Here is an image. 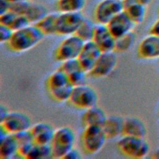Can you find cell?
<instances>
[{"mask_svg":"<svg viewBox=\"0 0 159 159\" xmlns=\"http://www.w3.org/2000/svg\"><path fill=\"white\" fill-rule=\"evenodd\" d=\"M158 113H159V112H158Z\"/></svg>","mask_w":159,"mask_h":159,"instance_id":"41","label":"cell"},{"mask_svg":"<svg viewBox=\"0 0 159 159\" xmlns=\"http://www.w3.org/2000/svg\"><path fill=\"white\" fill-rule=\"evenodd\" d=\"M9 111L8 110L7 107L3 105V104H1L0 106V114H1V122L8 115V114L9 113Z\"/></svg>","mask_w":159,"mask_h":159,"instance_id":"35","label":"cell"},{"mask_svg":"<svg viewBox=\"0 0 159 159\" xmlns=\"http://www.w3.org/2000/svg\"><path fill=\"white\" fill-rule=\"evenodd\" d=\"M106 25L116 39L132 31L135 25L124 11L114 16Z\"/></svg>","mask_w":159,"mask_h":159,"instance_id":"15","label":"cell"},{"mask_svg":"<svg viewBox=\"0 0 159 159\" xmlns=\"http://www.w3.org/2000/svg\"><path fill=\"white\" fill-rule=\"evenodd\" d=\"M149 34H152L159 37V18L156 20L149 29Z\"/></svg>","mask_w":159,"mask_h":159,"instance_id":"34","label":"cell"},{"mask_svg":"<svg viewBox=\"0 0 159 159\" xmlns=\"http://www.w3.org/2000/svg\"><path fill=\"white\" fill-rule=\"evenodd\" d=\"M123 11L122 1L101 0L94 9V18L97 24L106 25L114 16Z\"/></svg>","mask_w":159,"mask_h":159,"instance_id":"11","label":"cell"},{"mask_svg":"<svg viewBox=\"0 0 159 159\" xmlns=\"http://www.w3.org/2000/svg\"><path fill=\"white\" fill-rule=\"evenodd\" d=\"M107 117L105 111L102 108L95 106L84 110L81 117V122L84 127L93 125L102 127Z\"/></svg>","mask_w":159,"mask_h":159,"instance_id":"20","label":"cell"},{"mask_svg":"<svg viewBox=\"0 0 159 159\" xmlns=\"http://www.w3.org/2000/svg\"><path fill=\"white\" fill-rule=\"evenodd\" d=\"M122 3L124 11L135 25L143 22L146 16L147 6L139 3L137 0H123Z\"/></svg>","mask_w":159,"mask_h":159,"instance_id":"19","label":"cell"},{"mask_svg":"<svg viewBox=\"0 0 159 159\" xmlns=\"http://www.w3.org/2000/svg\"><path fill=\"white\" fill-rule=\"evenodd\" d=\"M96 25L92 20L84 18L75 34L84 42L93 40Z\"/></svg>","mask_w":159,"mask_h":159,"instance_id":"26","label":"cell"},{"mask_svg":"<svg viewBox=\"0 0 159 159\" xmlns=\"http://www.w3.org/2000/svg\"><path fill=\"white\" fill-rule=\"evenodd\" d=\"M117 147L124 155L132 158H142L150 152V145L145 137L122 135Z\"/></svg>","mask_w":159,"mask_h":159,"instance_id":"4","label":"cell"},{"mask_svg":"<svg viewBox=\"0 0 159 159\" xmlns=\"http://www.w3.org/2000/svg\"><path fill=\"white\" fill-rule=\"evenodd\" d=\"M11 10L25 16L31 24H35L48 12L43 4L32 2L29 0L12 4Z\"/></svg>","mask_w":159,"mask_h":159,"instance_id":"9","label":"cell"},{"mask_svg":"<svg viewBox=\"0 0 159 159\" xmlns=\"http://www.w3.org/2000/svg\"><path fill=\"white\" fill-rule=\"evenodd\" d=\"M107 137L101 126L85 127L81 135V146L83 151L89 155L98 153L104 146Z\"/></svg>","mask_w":159,"mask_h":159,"instance_id":"5","label":"cell"},{"mask_svg":"<svg viewBox=\"0 0 159 159\" xmlns=\"http://www.w3.org/2000/svg\"><path fill=\"white\" fill-rule=\"evenodd\" d=\"M139 3L147 6L150 4L152 0H137Z\"/></svg>","mask_w":159,"mask_h":159,"instance_id":"36","label":"cell"},{"mask_svg":"<svg viewBox=\"0 0 159 159\" xmlns=\"http://www.w3.org/2000/svg\"><path fill=\"white\" fill-rule=\"evenodd\" d=\"M84 19V17L81 12H59L56 35L66 37L75 34Z\"/></svg>","mask_w":159,"mask_h":159,"instance_id":"8","label":"cell"},{"mask_svg":"<svg viewBox=\"0 0 159 159\" xmlns=\"http://www.w3.org/2000/svg\"><path fill=\"white\" fill-rule=\"evenodd\" d=\"M81 158V155L79 151L75 147L70 150L63 157V158H71V159H79Z\"/></svg>","mask_w":159,"mask_h":159,"instance_id":"33","label":"cell"},{"mask_svg":"<svg viewBox=\"0 0 159 159\" xmlns=\"http://www.w3.org/2000/svg\"></svg>","mask_w":159,"mask_h":159,"instance_id":"42","label":"cell"},{"mask_svg":"<svg viewBox=\"0 0 159 159\" xmlns=\"http://www.w3.org/2000/svg\"><path fill=\"white\" fill-rule=\"evenodd\" d=\"M136 34L132 30L119 38L116 39L115 52H124L130 50L136 40Z\"/></svg>","mask_w":159,"mask_h":159,"instance_id":"25","label":"cell"},{"mask_svg":"<svg viewBox=\"0 0 159 159\" xmlns=\"http://www.w3.org/2000/svg\"><path fill=\"white\" fill-rule=\"evenodd\" d=\"M45 35L34 24L14 30L12 37L7 43L8 48L14 52H23L38 45Z\"/></svg>","mask_w":159,"mask_h":159,"instance_id":"1","label":"cell"},{"mask_svg":"<svg viewBox=\"0 0 159 159\" xmlns=\"http://www.w3.org/2000/svg\"><path fill=\"white\" fill-rule=\"evenodd\" d=\"M12 3L8 0H0V14L11 10Z\"/></svg>","mask_w":159,"mask_h":159,"instance_id":"32","label":"cell"},{"mask_svg":"<svg viewBox=\"0 0 159 159\" xmlns=\"http://www.w3.org/2000/svg\"><path fill=\"white\" fill-rule=\"evenodd\" d=\"M102 52L93 40L86 42L78 57L81 68L88 73L94 67Z\"/></svg>","mask_w":159,"mask_h":159,"instance_id":"13","label":"cell"},{"mask_svg":"<svg viewBox=\"0 0 159 159\" xmlns=\"http://www.w3.org/2000/svg\"><path fill=\"white\" fill-rule=\"evenodd\" d=\"M84 43L76 34L66 36L55 49L53 54L55 60L61 63L68 60L78 58Z\"/></svg>","mask_w":159,"mask_h":159,"instance_id":"7","label":"cell"},{"mask_svg":"<svg viewBox=\"0 0 159 159\" xmlns=\"http://www.w3.org/2000/svg\"><path fill=\"white\" fill-rule=\"evenodd\" d=\"M47 86L50 96L58 102L68 101L74 88L68 75L59 68L50 75Z\"/></svg>","mask_w":159,"mask_h":159,"instance_id":"2","label":"cell"},{"mask_svg":"<svg viewBox=\"0 0 159 159\" xmlns=\"http://www.w3.org/2000/svg\"><path fill=\"white\" fill-rule=\"evenodd\" d=\"M1 139L0 158L9 159L18 155L19 143L13 134H7Z\"/></svg>","mask_w":159,"mask_h":159,"instance_id":"22","label":"cell"},{"mask_svg":"<svg viewBox=\"0 0 159 159\" xmlns=\"http://www.w3.org/2000/svg\"><path fill=\"white\" fill-rule=\"evenodd\" d=\"M58 68L62 70L68 76L77 70L83 69L78 58L70 59L61 62V64Z\"/></svg>","mask_w":159,"mask_h":159,"instance_id":"28","label":"cell"},{"mask_svg":"<svg viewBox=\"0 0 159 159\" xmlns=\"http://www.w3.org/2000/svg\"><path fill=\"white\" fill-rule=\"evenodd\" d=\"M34 142L39 145H50L55 129L49 123L41 122L32 125L30 129Z\"/></svg>","mask_w":159,"mask_h":159,"instance_id":"17","label":"cell"},{"mask_svg":"<svg viewBox=\"0 0 159 159\" xmlns=\"http://www.w3.org/2000/svg\"><path fill=\"white\" fill-rule=\"evenodd\" d=\"M76 135L69 126H63L55 129L50 144L52 158H63L65 155L75 147Z\"/></svg>","mask_w":159,"mask_h":159,"instance_id":"3","label":"cell"},{"mask_svg":"<svg viewBox=\"0 0 159 159\" xmlns=\"http://www.w3.org/2000/svg\"><path fill=\"white\" fill-rule=\"evenodd\" d=\"M14 30L9 27L0 24V42L7 43L12 36Z\"/></svg>","mask_w":159,"mask_h":159,"instance_id":"31","label":"cell"},{"mask_svg":"<svg viewBox=\"0 0 159 159\" xmlns=\"http://www.w3.org/2000/svg\"><path fill=\"white\" fill-rule=\"evenodd\" d=\"M52 158L51 148L50 145H39L35 143L32 150L29 155L27 158Z\"/></svg>","mask_w":159,"mask_h":159,"instance_id":"27","label":"cell"},{"mask_svg":"<svg viewBox=\"0 0 159 159\" xmlns=\"http://www.w3.org/2000/svg\"><path fill=\"white\" fill-rule=\"evenodd\" d=\"M30 24H31V23L25 16L17 14V16L9 27L14 31L22 29Z\"/></svg>","mask_w":159,"mask_h":159,"instance_id":"30","label":"cell"},{"mask_svg":"<svg viewBox=\"0 0 159 159\" xmlns=\"http://www.w3.org/2000/svg\"><path fill=\"white\" fill-rule=\"evenodd\" d=\"M87 76L88 73L83 69H80L70 74L68 76L73 86H76L85 84Z\"/></svg>","mask_w":159,"mask_h":159,"instance_id":"29","label":"cell"},{"mask_svg":"<svg viewBox=\"0 0 159 159\" xmlns=\"http://www.w3.org/2000/svg\"><path fill=\"white\" fill-rule=\"evenodd\" d=\"M137 54L142 60H154L159 58V37L149 34L139 43Z\"/></svg>","mask_w":159,"mask_h":159,"instance_id":"14","label":"cell"},{"mask_svg":"<svg viewBox=\"0 0 159 159\" xmlns=\"http://www.w3.org/2000/svg\"><path fill=\"white\" fill-rule=\"evenodd\" d=\"M93 40L102 52L114 51L116 38L106 24H96Z\"/></svg>","mask_w":159,"mask_h":159,"instance_id":"16","label":"cell"},{"mask_svg":"<svg viewBox=\"0 0 159 159\" xmlns=\"http://www.w3.org/2000/svg\"><path fill=\"white\" fill-rule=\"evenodd\" d=\"M59 12L48 13L39 22L34 24L45 35H55L57 30V21Z\"/></svg>","mask_w":159,"mask_h":159,"instance_id":"23","label":"cell"},{"mask_svg":"<svg viewBox=\"0 0 159 159\" xmlns=\"http://www.w3.org/2000/svg\"><path fill=\"white\" fill-rule=\"evenodd\" d=\"M152 158H159V148L156 150L153 155H152Z\"/></svg>","mask_w":159,"mask_h":159,"instance_id":"37","label":"cell"},{"mask_svg":"<svg viewBox=\"0 0 159 159\" xmlns=\"http://www.w3.org/2000/svg\"><path fill=\"white\" fill-rule=\"evenodd\" d=\"M115 51L102 52L88 76L93 78H102L108 76L117 64V57Z\"/></svg>","mask_w":159,"mask_h":159,"instance_id":"12","label":"cell"},{"mask_svg":"<svg viewBox=\"0 0 159 159\" xmlns=\"http://www.w3.org/2000/svg\"><path fill=\"white\" fill-rule=\"evenodd\" d=\"M124 118L119 115L107 116L102 128L107 139H112L122 135Z\"/></svg>","mask_w":159,"mask_h":159,"instance_id":"21","label":"cell"},{"mask_svg":"<svg viewBox=\"0 0 159 159\" xmlns=\"http://www.w3.org/2000/svg\"><path fill=\"white\" fill-rule=\"evenodd\" d=\"M32 125L30 117L20 111H10L7 117L1 122V127L9 134L29 130Z\"/></svg>","mask_w":159,"mask_h":159,"instance_id":"10","label":"cell"},{"mask_svg":"<svg viewBox=\"0 0 159 159\" xmlns=\"http://www.w3.org/2000/svg\"><path fill=\"white\" fill-rule=\"evenodd\" d=\"M9 2H11L12 4L13 3H16L21 1H27V0H8Z\"/></svg>","mask_w":159,"mask_h":159,"instance_id":"38","label":"cell"},{"mask_svg":"<svg viewBox=\"0 0 159 159\" xmlns=\"http://www.w3.org/2000/svg\"><path fill=\"white\" fill-rule=\"evenodd\" d=\"M147 133V126L143 120L134 116L124 118L122 135L145 137Z\"/></svg>","mask_w":159,"mask_h":159,"instance_id":"18","label":"cell"},{"mask_svg":"<svg viewBox=\"0 0 159 159\" xmlns=\"http://www.w3.org/2000/svg\"><path fill=\"white\" fill-rule=\"evenodd\" d=\"M68 101L75 108L86 110L97 106L98 95L94 88L83 84L74 86Z\"/></svg>","mask_w":159,"mask_h":159,"instance_id":"6","label":"cell"},{"mask_svg":"<svg viewBox=\"0 0 159 159\" xmlns=\"http://www.w3.org/2000/svg\"><path fill=\"white\" fill-rule=\"evenodd\" d=\"M158 14H159V6H158Z\"/></svg>","mask_w":159,"mask_h":159,"instance_id":"39","label":"cell"},{"mask_svg":"<svg viewBox=\"0 0 159 159\" xmlns=\"http://www.w3.org/2000/svg\"><path fill=\"white\" fill-rule=\"evenodd\" d=\"M86 0H57L56 6L59 12H81Z\"/></svg>","mask_w":159,"mask_h":159,"instance_id":"24","label":"cell"},{"mask_svg":"<svg viewBox=\"0 0 159 159\" xmlns=\"http://www.w3.org/2000/svg\"><path fill=\"white\" fill-rule=\"evenodd\" d=\"M120 1H123V0H120Z\"/></svg>","mask_w":159,"mask_h":159,"instance_id":"40","label":"cell"}]
</instances>
